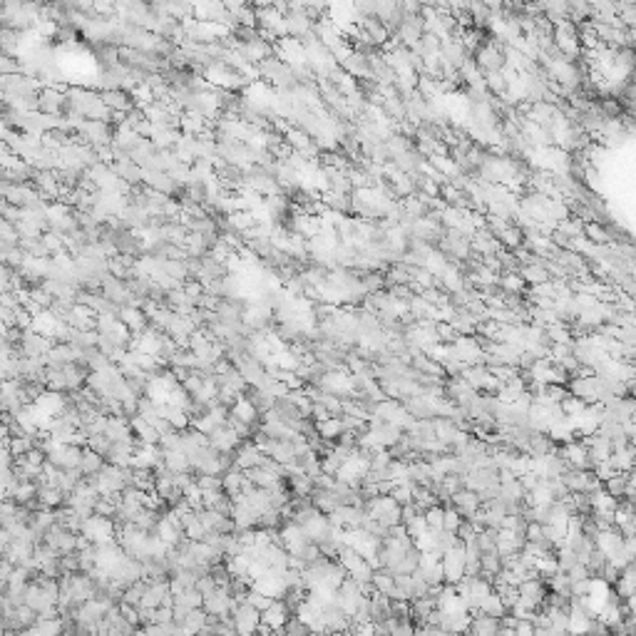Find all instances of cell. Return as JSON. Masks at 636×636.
Segmentation results:
<instances>
[{
  "instance_id": "obj_26",
  "label": "cell",
  "mask_w": 636,
  "mask_h": 636,
  "mask_svg": "<svg viewBox=\"0 0 636 636\" xmlns=\"http://www.w3.org/2000/svg\"><path fill=\"white\" fill-rule=\"evenodd\" d=\"M316 433L321 435V438L333 440V443H336L338 435L346 433V430H343V420H341V415H331V418H326V420H321V423H316Z\"/></svg>"
},
{
  "instance_id": "obj_35",
  "label": "cell",
  "mask_w": 636,
  "mask_h": 636,
  "mask_svg": "<svg viewBox=\"0 0 636 636\" xmlns=\"http://www.w3.org/2000/svg\"><path fill=\"white\" fill-rule=\"evenodd\" d=\"M97 15H112L115 13V0H95V8H92Z\"/></svg>"
},
{
  "instance_id": "obj_12",
  "label": "cell",
  "mask_w": 636,
  "mask_h": 636,
  "mask_svg": "<svg viewBox=\"0 0 636 636\" xmlns=\"http://www.w3.org/2000/svg\"><path fill=\"white\" fill-rule=\"evenodd\" d=\"M47 544L58 554H67V552H77V532L63 527V524H52L43 537Z\"/></svg>"
},
{
  "instance_id": "obj_14",
  "label": "cell",
  "mask_w": 636,
  "mask_h": 636,
  "mask_svg": "<svg viewBox=\"0 0 636 636\" xmlns=\"http://www.w3.org/2000/svg\"><path fill=\"white\" fill-rule=\"evenodd\" d=\"M65 107V87L58 85H47V87H40L38 92V109L45 115H63Z\"/></svg>"
},
{
  "instance_id": "obj_25",
  "label": "cell",
  "mask_w": 636,
  "mask_h": 636,
  "mask_svg": "<svg viewBox=\"0 0 636 636\" xmlns=\"http://www.w3.org/2000/svg\"><path fill=\"white\" fill-rule=\"evenodd\" d=\"M102 465H105V458H102L100 452H95L92 447L83 445V455H80V465H77V467H80V472H83L85 477L95 475Z\"/></svg>"
},
{
  "instance_id": "obj_5",
  "label": "cell",
  "mask_w": 636,
  "mask_h": 636,
  "mask_svg": "<svg viewBox=\"0 0 636 636\" xmlns=\"http://www.w3.org/2000/svg\"><path fill=\"white\" fill-rule=\"evenodd\" d=\"M52 346H55V341H52L50 336H43V333L32 331V328H25L23 336H20V343L15 350L23 353V356H30V358H45L47 353H50Z\"/></svg>"
},
{
  "instance_id": "obj_22",
  "label": "cell",
  "mask_w": 636,
  "mask_h": 636,
  "mask_svg": "<svg viewBox=\"0 0 636 636\" xmlns=\"http://www.w3.org/2000/svg\"><path fill=\"white\" fill-rule=\"evenodd\" d=\"M112 169L117 172V177L120 179H125L129 187H137V184H142V167L140 165H134L132 159H127V162H112Z\"/></svg>"
},
{
  "instance_id": "obj_7",
  "label": "cell",
  "mask_w": 636,
  "mask_h": 636,
  "mask_svg": "<svg viewBox=\"0 0 636 636\" xmlns=\"http://www.w3.org/2000/svg\"><path fill=\"white\" fill-rule=\"evenodd\" d=\"M440 562H443V574H445L447 584H458L460 579L465 577V549H463V542H458L455 547H450L447 552H443Z\"/></svg>"
},
{
  "instance_id": "obj_21",
  "label": "cell",
  "mask_w": 636,
  "mask_h": 636,
  "mask_svg": "<svg viewBox=\"0 0 636 636\" xmlns=\"http://www.w3.org/2000/svg\"><path fill=\"white\" fill-rule=\"evenodd\" d=\"M35 497H38L40 507H47V509H55L65 502V492L58 490L55 485H47V483H38V492H35Z\"/></svg>"
},
{
  "instance_id": "obj_30",
  "label": "cell",
  "mask_w": 636,
  "mask_h": 636,
  "mask_svg": "<svg viewBox=\"0 0 636 636\" xmlns=\"http://www.w3.org/2000/svg\"><path fill=\"white\" fill-rule=\"evenodd\" d=\"M497 286L502 288V293H517L520 296L524 291V279L520 276V271H505L497 281Z\"/></svg>"
},
{
  "instance_id": "obj_15",
  "label": "cell",
  "mask_w": 636,
  "mask_h": 636,
  "mask_svg": "<svg viewBox=\"0 0 636 636\" xmlns=\"http://www.w3.org/2000/svg\"><path fill=\"white\" fill-rule=\"evenodd\" d=\"M206 443H209L214 450H219V452H234L236 450V445L242 443V438L231 430L226 423L224 425H219V427H214L209 435H206Z\"/></svg>"
},
{
  "instance_id": "obj_13",
  "label": "cell",
  "mask_w": 636,
  "mask_h": 636,
  "mask_svg": "<svg viewBox=\"0 0 636 636\" xmlns=\"http://www.w3.org/2000/svg\"><path fill=\"white\" fill-rule=\"evenodd\" d=\"M234 50L242 52L244 58H246L251 65H259V63H264L266 58L274 55V45L259 35V38H254V40H239Z\"/></svg>"
},
{
  "instance_id": "obj_27",
  "label": "cell",
  "mask_w": 636,
  "mask_h": 636,
  "mask_svg": "<svg viewBox=\"0 0 636 636\" xmlns=\"http://www.w3.org/2000/svg\"><path fill=\"white\" fill-rule=\"evenodd\" d=\"M244 483H246V475H244L242 470H236V467H229L226 472H222V490L229 497L236 495V492H242Z\"/></svg>"
},
{
  "instance_id": "obj_20",
  "label": "cell",
  "mask_w": 636,
  "mask_h": 636,
  "mask_svg": "<svg viewBox=\"0 0 636 636\" xmlns=\"http://www.w3.org/2000/svg\"><path fill=\"white\" fill-rule=\"evenodd\" d=\"M102 102L107 105L112 112H129V109L134 107L132 97H129V92H125V89L115 87V89H102L100 92Z\"/></svg>"
},
{
  "instance_id": "obj_36",
  "label": "cell",
  "mask_w": 636,
  "mask_h": 636,
  "mask_svg": "<svg viewBox=\"0 0 636 636\" xmlns=\"http://www.w3.org/2000/svg\"><path fill=\"white\" fill-rule=\"evenodd\" d=\"M13 562L10 560H6V557H0V589L6 586V582H8V577H10V572H13Z\"/></svg>"
},
{
  "instance_id": "obj_38",
  "label": "cell",
  "mask_w": 636,
  "mask_h": 636,
  "mask_svg": "<svg viewBox=\"0 0 636 636\" xmlns=\"http://www.w3.org/2000/svg\"><path fill=\"white\" fill-rule=\"evenodd\" d=\"M420 6H430V8H435L438 6V0H418Z\"/></svg>"
},
{
  "instance_id": "obj_8",
  "label": "cell",
  "mask_w": 636,
  "mask_h": 636,
  "mask_svg": "<svg viewBox=\"0 0 636 636\" xmlns=\"http://www.w3.org/2000/svg\"><path fill=\"white\" fill-rule=\"evenodd\" d=\"M83 137L85 145L89 147H102L112 142V132H109V122L102 120H83V125L75 129Z\"/></svg>"
},
{
  "instance_id": "obj_1",
  "label": "cell",
  "mask_w": 636,
  "mask_h": 636,
  "mask_svg": "<svg viewBox=\"0 0 636 636\" xmlns=\"http://www.w3.org/2000/svg\"><path fill=\"white\" fill-rule=\"evenodd\" d=\"M552 40H554V47L560 50V55L564 60H577L579 55H582V45H579V32H577V23H572V20H560L557 25L552 28Z\"/></svg>"
},
{
  "instance_id": "obj_19",
  "label": "cell",
  "mask_w": 636,
  "mask_h": 636,
  "mask_svg": "<svg viewBox=\"0 0 636 636\" xmlns=\"http://www.w3.org/2000/svg\"><path fill=\"white\" fill-rule=\"evenodd\" d=\"M229 415H234V418H239L242 423H246V425H251V427L259 425V420H261L259 410L251 405V401H248L246 395H242V398H236V401L231 403Z\"/></svg>"
},
{
  "instance_id": "obj_32",
  "label": "cell",
  "mask_w": 636,
  "mask_h": 636,
  "mask_svg": "<svg viewBox=\"0 0 636 636\" xmlns=\"http://www.w3.org/2000/svg\"><path fill=\"white\" fill-rule=\"evenodd\" d=\"M477 609L483 611V614H487V617H495V619H500L505 611H507V609H505V604H502V599H500V594H497L495 589H492V592L483 599V604L477 606Z\"/></svg>"
},
{
  "instance_id": "obj_29",
  "label": "cell",
  "mask_w": 636,
  "mask_h": 636,
  "mask_svg": "<svg viewBox=\"0 0 636 636\" xmlns=\"http://www.w3.org/2000/svg\"><path fill=\"white\" fill-rule=\"evenodd\" d=\"M520 276L524 279V284H529V286H535V284H542V281H549L552 276L547 274V268L542 266V264H524V266L520 268Z\"/></svg>"
},
{
  "instance_id": "obj_34",
  "label": "cell",
  "mask_w": 636,
  "mask_h": 636,
  "mask_svg": "<svg viewBox=\"0 0 636 636\" xmlns=\"http://www.w3.org/2000/svg\"><path fill=\"white\" fill-rule=\"evenodd\" d=\"M485 87H487V92H495L497 97L502 95L505 87H507L502 70H500V72H487V75H485Z\"/></svg>"
},
{
  "instance_id": "obj_24",
  "label": "cell",
  "mask_w": 636,
  "mask_h": 636,
  "mask_svg": "<svg viewBox=\"0 0 636 636\" xmlns=\"http://www.w3.org/2000/svg\"><path fill=\"white\" fill-rule=\"evenodd\" d=\"M321 202L326 204V209L341 211V214H348L350 211V194H343V191L326 189L324 197H321Z\"/></svg>"
},
{
  "instance_id": "obj_2",
  "label": "cell",
  "mask_w": 636,
  "mask_h": 636,
  "mask_svg": "<svg viewBox=\"0 0 636 636\" xmlns=\"http://www.w3.org/2000/svg\"><path fill=\"white\" fill-rule=\"evenodd\" d=\"M256 25L264 40H279L286 35V25H284V13H279L276 8H256Z\"/></svg>"
},
{
  "instance_id": "obj_4",
  "label": "cell",
  "mask_w": 636,
  "mask_h": 636,
  "mask_svg": "<svg viewBox=\"0 0 636 636\" xmlns=\"http://www.w3.org/2000/svg\"><path fill=\"white\" fill-rule=\"evenodd\" d=\"M231 622H234V629L236 634H254L256 629H259V609L256 606H251L246 602V599H239L234 597V609H231Z\"/></svg>"
},
{
  "instance_id": "obj_31",
  "label": "cell",
  "mask_w": 636,
  "mask_h": 636,
  "mask_svg": "<svg viewBox=\"0 0 636 636\" xmlns=\"http://www.w3.org/2000/svg\"><path fill=\"white\" fill-rule=\"evenodd\" d=\"M465 13L470 15L472 18V25H477V28H483V25H487V20H490V8L485 6L483 0H470L467 3V10Z\"/></svg>"
},
{
  "instance_id": "obj_10",
  "label": "cell",
  "mask_w": 636,
  "mask_h": 636,
  "mask_svg": "<svg viewBox=\"0 0 636 636\" xmlns=\"http://www.w3.org/2000/svg\"><path fill=\"white\" fill-rule=\"evenodd\" d=\"M475 63H477V67L483 70V75H487V72H500L505 67L502 45H497V43L480 45L475 50Z\"/></svg>"
},
{
  "instance_id": "obj_23",
  "label": "cell",
  "mask_w": 636,
  "mask_h": 636,
  "mask_svg": "<svg viewBox=\"0 0 636 636\" xmlns=\"http://www.w3.org/2000/svg\"><path fill=\"white\" fill-rule=\"evenodd\" d=\"M179 626H182V634H202V629L206 626V611H204L202 606L191 609L189 614L179 622Z\"/></svg>"
},
{
  "instance_id": "obj_39",
  "label": "cell",
  "mask_w": 636,
  "mask_h": 636,
  "mask_svg": "<svg viewBox=\"0 0 636 636\" xmlns=\"http://www.w3.org/2000/svg\"><path fill=\"white\" fill-rule=\"evenodd\" d=\"M614 3H622V0H614Z\"/></svg>"
},
{
  "instance_id": "obj_17",
  "label": "cell",
  "mask_w": 636,
  "mask_h": 636,
  "mask_svg": "<svg viewBox=\"0 0 636 636\" xmlns=\"http://www.w3.org/2000/svg\"><path fill=\"white\" fill-rule=\"evenodd\" d=\"M105 435H107L112 443H120V440H132L134 433L129 427V420L125 415H107V423H105Z\"/></svg>"
},
{
  "instance_id": "obj_28",
  "label": "cell",
  "mask_w": 636,
  "mask_h": 636,
  "mask_svg": "<svg viewBox=\"0 0 636 636\" xmlns=\"http://www.w3.org/2000/svg\"><path fill=\"white\" fill-rule=\"evenodd\" d=\"M500 569H502V557H500L495 549L480 552V574H483L485 579H492Z\"/></svg>"
},
{
  "instance_id": "obj_3",
  "label": "cell",
  "mask_w": 636,
  "mask_h": 636,
  "mask_svg": "<svg viewBox=\"0 0 636 636\" xmlns=\"http://www.w3.org/2000/svg\"><path fill=\"white\" fill-rule=\"evenodd\" d=\"M80 535L87 537L92 544H100V542H112L115 540V520L102 515H89L83 520V527H80Z\"/></svg>"
},
{
  "instance_id": "obj_9",
  "label": "cell",
  "mask_w": 636,
  "mask_h": 636,
  "mask_svg": "<svg viewBox=\"0 0 636 636\" xmlns=\"http://www.w3.org/2000/svg\"><path fill=\"white\" fill-rule=\"evenodd\" d=\"M284 25H286V35L301 40L306 32L313 30V18H311V13H308L306 8L291 6L286 13H284Z\"/></svg>"
},
{
  "instance_id": "obj_18",
  "label": "cell",
  "mask_w": 636,
  "mask_h": 636,
  "mask_svg": "<svg viewBox=\"0 0 636 636\" xmlns=\"http://www.w3.org/2000/svg\"><path fill=\"white\" fill-rule=\"evenodd\" d=\"M341 70L348 72L350 77H358V80H368L370 67H368V58H365V52L353 50L348 58L341 63Z\"/></svg>"
},
{
  "instance_id": "obj_37",
  "label": "cell",
  "mask_w": 636,
  "mask_h": 636,
  "mask_svg": "<svg viewBox=\"0 0 636 636\" xmlns=\"http://www.w3.org/2000/svg\"><path fill=\"white\" fill-rule=\"evenodd\" d=\"M401 8H403V13L405 15H420V8L423 6H420L418 0H403Z\"/></svg>"
},
{
  "instance_id": "obj_6",
  "label": "cell",
  "mask_w": 636,
  "mask_h": 636,
  "mask_svg": "<svg viewBox=\"0 0 636 636\" xmlns=\"http://www.w3.org/2000/svg\"><path fill=\"white\" fill-rule=\"evenodd\" d=\"M202 609L211 617H229L234 609V597H231L229 586H217L214 592L202 597Z\"/></svg>"
},
{
  "instance_id": "obj_11",
  "label": "cell",
  "mask_w": 636,
  "mask_h": 636,
  "mask_svg": "<svg viewBox=\"0 0 636 636\" xmlns=\"http://www.w3.org/2000/svg\"><path fill=\"white\" fill-rule=\"evenodd\" d=\"M231 455H234V467H236V470H242V472L244 470H251V467H259V465H264V463H266V458H268V455H264V452H261L259 447L254 445V440H251V443L242 440Z\"/></svg>"
},
{
  "instance_id": "obj_16",
  "label": "cell",
  "mask_w": 636,
  "mask_h": 636,
  "mask_svg": "<svg viewBox=\"0 0 636 636\" xmlns=\"http://www.w3.org/2000/svg\"><path fill=\"white\" fill-rule=\"evenodd\" d=\"M117 316H120V321L127 326L132 333H142L147 326H149V316L142 311L140 306H122Z\"/></svg>"
},
{
  "instance_id": "obj_33",
  "label": "cell",
  "mask_w": 636,
  "mask_h": 636,
  "mask_svg": "<svg viewBox=\"0 0 636 636\" xmlns=\"http://www.w3.org/2000/svg\"><path fill=\"white\" fill-rule=\"evenodd\" d=\"M390 497H393V500L401 505V507H403V505H407V502H413V480H405V483L393 485Z\"/></svg>"
}]
</instances>
